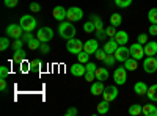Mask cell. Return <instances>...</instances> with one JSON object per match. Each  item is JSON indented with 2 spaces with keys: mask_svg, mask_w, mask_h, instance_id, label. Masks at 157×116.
I'll list each match as a JSON object with an SVG mask.
<instances>
[{
  "mask_svg": "<svg viewBox=\"0 0 157 116\" xmlns=\"http://www.w3.org/2000/svg\"><path fill=\"white\" fill-rule=\"evenodd\" d=\"M94 57H96L99 61H104V58L107 57V52H105L104 49H98V50H96V54H94Z\"/></svg>",
  "mask_w": 157,
  "mask_h": 116,
  "instance_id": "obj_36",
  "label": "cell"
},
{
  "mask_svg": "<svg viewBox=\"0 0 157 116\" xmlns=\"http://www.w3.org/2000/svg\"><path fill=\"white\" fill-rule=\"evenodd\" d=\"M143 114L145 116H157V105H152V104L143 105Z\"/></svg>",
  "mask_w": 157,
  "mask_h": 116,
  "instance_id": "obj_21",
  "label": "cell"
},
{
  "mask_svg": "<svg viewBox=\"0 0 157 116\" xmlns=\"http://www.w3.org/2000/svg\"><path fill=\"white\" fill-rule=\"evenodd\" d=\"M98 49H99L98 39H88V41L83 44V50H85V52H88L90 55H94Z\"/></svg>",
  "mask_w": 157,
  "mask_h": 116,
  "instance_id": "obj_13",
  "label": "cell"
},
{
  "mask_svg": "<svg viewBox=\"0 0 157 116\" xmlns=\"http://www.w3.org/2000/svg\"><path fill=\"white\" fill-rule=\"evenodd\" d=\"M134 91H135L138 96H145V94L148 93V86H146L145 82H137L135 86H134Z\"/></svg>",
  "mask_w": 157,
  "mask_h": 116,
  "instance_id": "obj_19",
  "label": "cell"
},
{
  "mask_svg": "<svg viewBox=\"0 0 157 116\" xmlns=\"http://www.w3.org/2000/svg\"><path fill=\"white\" fill-rule=\"evenodd\" d=\"M30 39H33V35H32V32H24V35H22V41L27 44Z\"/></svg>",
  "mask_w": 157,
  "mask_h": 116,
  "instance_id": "obj_39",
  "label": "cell"
},
{
  "mask_svg": "<svg viewBox=\"0 0 157 116\" xmlns=\"http://www.w3.org/2000/svg\"><path fill=\"white\" fill-rule=\"evenodd\" d=\"M85 80H86V82H93V80H96L94 72H85Z\"/></svg>",
  "mask_w": 157,
  "mask_h": 116,
  "instance_id": "obj_48",
  "label": "cell"
},
{
  "mask_svg": "<svg viewBox=\"0 0 157 116\" xmlns=\"http://www.w3.org/2000/svg\"><path fill=\"white\" fill-rule=\"evenodd\" d=\"M5 32H6V36L14 38V39H17V38H22V35H24V28L21 27V24H19V25H17V24H10Z\"/></svg>",
  "mask_w": 157,
  "mask_h": 116,
  "instance_id": "obj_4",
  "label": "cell"
},
{
  "mask_svg": "<svg viewBox=\"0 0 157 116\" xmlns=\"http://www.w3.org/2000/svg\"><path fill=\"white\" fill-rule=\"evenodd\" d=\"M115 61H116V58H115V54H107V57L104 58V64H105V68H110V66H113L115 64Z\"/></svg>",
  "mask_w": 157,
  "mask_h": 116,
  "instance_id": "obj_29",
  "label": "cell"
},
{
  "mask_svg": "<svg viewBox=\"0 0 157 116\" xmlns=\"http://www.w3.org/2000/svg\"><path fill=\"white\" fill-rule=\"evenodd\" d=\"M148 19L151 24H157V8H151L148 13Z\"/></svg>",
  "mask_w": 157,
  "mask_h": 116,
  "instance_id": "obj_32",
  "label": "cell"
},
{
  "mask_svg": "<svg viewBox=\"0 0 157 116\" xmlns=\"http://www.w3.org/2000/svg\"><path fill=\"white\" fill-rule=\"evenodd\" d=\"M25 57H27V54H25L24 49L14 50V61H16V63H22V61L25 60Z\"/></svg>",
  "mask_w": 157,
  "mask_h": 116,
  "instance_id": "obj_27",
  "label": "cell"
},
{
  "mask_svg": "<svg viewBox=\"0 0 157 116\" xmlns=\"http://www.w3.org/2000/svg\"><path fill=\"white\" fill-rule=\"evenodd\" d=\"M104 89H105V86H104V82L98 80V82H94L93 85H91V94H93V96H102Z\"/></svg>",
  "mask_w": 157,
  "mask_h": 116,
  "instance_id": "obj_16",
  "label": "cell"
},
{
  "mask_svg": "<svg viewBox=\"0 0 157 116\" xmlns=\"http://www.w3.org/2000/svg\"><path fill=\"white\" fill-rule=\"evenodd\" d=\"M96 36H98V39H105L107 38V33H105V30H99V32H96Z\"/></svg>",
  "mask_w": 157,
  "mask_h": 116,
  "instance_id": "obj_50",
  "label": "cell"
},
{
  "mask_svg": "<svg viewBox=\"0 0 157 116\" xmlns=\"http://www.w3.org/2000/svg\"><path fill=\"white\" fill-rule=\"evenodd\" d=\"M36 38H38L41 43H49L52 38H54V30H52L50 27H43V28L38 30Z\"/></svg>",
  "mask_w": 157,
  "mask_h": 116,
  "instance_id": "obj_6",
  "label": "cell"
},
{
  "mask_svg": "<svg viewBox=\"0 0 157 116\" xmlns=\"http://www.w3.org/2000/svg\"><path fill=\"white\" fill-rule=\"evenodd\" d=\"M19 24H21V27L24 28V32H33L38 22H36V19H35L33 16L25 14V16H22V17H21Z\"/></svg>",
  "mask_w": 157,
  "mask_h": 116,
  "instance_id": "obj_2",
  "label": "cell"
},
{
  "mask_svg": "<svg viewBox=\"0 0 157 116\" xmlns=\"http://www.w3.org/2000/svg\"><path fill=\"white\" fill-rule=\"evenodd\" d=\"M85 72H86V68L83 63H75L71 66V74L74 77H82V75H85Z\"/></svg>",
  "mask_w": 157,
  "mask_h": 116,
  "instance_id": "obj_14",
  "label": "cell"
},
{
  "mask_svg": "<svg viewBox=\"0 0 157 116\" xmlns=\"http://www.w3.org/2000/svg\"><path fill=\"white\" fill-rule=\"evenodd\" d=\"M8 74H10V69L6 66H0V79H6Z\"/></svg>",
  "mask_w": 157,
  "mask_h": 116,
  "instance_id": "obj_41",
  "label": "cell"
},
{
  "mask_svg": "<svg viewBox=\"0 0 157 116\" xmlns=\"http://www.w3.org/2000/svg\"><path fill=\"white\" fill-rule=\"evenodd\" d=\"M66 11L68 9H64L61 5H58V6H55L54 9H52V17L57 19L58 22H63L64 19H66Z\"/></svg>",
  "mask_w": 157,
  "mask_h": 116,
  "instance_id": "obj_12",
  "label": "cell"
},
{
  "mask_svg": "<svg viewBox=\"0 0 157 116\" xmlns=\"http://www.w3.org/2000/svg\"><path fill=\"white\" fill-rule=\"evenodd\" d=\"M85 68H86V72H96V69H98L96 64L94 63H90V61L85 64Z\"/></svg>",
  "mask_w": 157,
  "mask_h": 116,
  "instance_id": "obj_40",
  "label": "cell"
},
{
  "mask_svg": "<svg viewBox=\"0 0 157 116\" xmlns=\"http://www.w3.org/2000/svg\"><path fill=\"white\" fill-rule=\"evenodd\" d=\"M148 99L149 100H152V102H157V83L155 85H151L149 88H148Z\"/></svg>",
  "mask_w": 157,
  "mask_h": 116,
  "instance_id": "obj_26",
  "label": "cell"
},
{
  "mask_svg": "<svg viewBox=\"0 0 157 116\" xmlns=\"http://www.w3.org/2000/svg\"><path fill=\"white\" fill-rule=\"evenodd\" d=\"M115 58H116V61L124 63L127 58H130V49H127L126 46H120L115 50Z\"/></svg>",
  "mask_w": 157,
  "mask_h": 116,
  "instance_id": "obj_9",
  "label": "cell"
},
{
  "mask_svg": "<svg viewBox=\"0 0 157 116\" xmlns=\"http://www.w3.org/2000/svg\"><path fill=\"white\" fill-rule=\"evenodd\" d=\"M137 61H138V60H135V58H132V57H130V58H127V60L124 61V68H126L127 71H135V69L138 68Z\"/></svg>",
  "mask_w": 157,
  "mask_h": 116,
  "instance_id": "obj_23",
  "label": "cell"
},
{
  "mask_svg": "<svg viewBox=\"0 0 157 116\" xmlns=\"http://www.w3.org/2000/svg\"><path fill=\"white\" fill-rule=\"evenodd\" d=\"M77 60H78V63L86 64V63H88V60H90V54H88V52H85V50H82V52H78V54H77Z\"/></svg>",
  "mask_w": 157,
  "mask_h": 116,
  "instance_id": "obj_30",
  "label": "cell"
},
{
  "mask_svg": "<svg viewBox=\"0 0 157 116\" xmlns=\"http://www.w3.org/2000/svg\"><path fill=\"white\" fill-rule=\"evenodd\" d=\"M155 58H157V55H155Z\"/></svg>",
  "mask_w": 157,
  "mask_h": 116,
  "instance_id": "obj_52",
  "label": "cell"
},
{
  "mask_svg": "<svg viewBox=\"0 0 157 116\" xmlns=\"http://www.w3.org/2000/svg\"><path fill=\"white\" fill-rule=\"evenodd\" d=\"M30 11H32V13H39V11H41V5L36 3V2H33V3L30 5Z\"/></svg>",
  "mask_w": 157,
  "mask_h": 116,
  "instance_id": "obj_43",
  "label": "cell"
},
{
  "mask_svg": "<svg viewBox=\"0 0 157 116\" xmlns=\"http://www.w3.org/2000/svg\"><path fill=\"white\" fill-rule=\"evenodd\" d=\"M90 21L94 24V28H96V32L104 30V24H102V19H101L99 16H96V14H91V16H90Z\"/></svg>",
  "mask_w": 157,
  "mask_h": 116,
  "instance_id": "obj_22",
  "label": "cell"
},
{
  "mask_svg": "<svg viewBox=\"0 0 157 116\" xmlns=\"http://www.w3.org/2000/svg\"><path fill=\"white\" fill-rule=\"evenodd\" d=\"M120 47V44H118L116 41H115V38H110V41H107V43H104V50H105L107 54H115V50Z\"/></svg>",
  "mask_w": 157,
  "mask_h": 116,
  "instance_id": "obj_17",
  "label": "cell"
},
{
  "mask_svg": "<svg viewBox=\"0 0 157 116\" xmlns=\"http://www.w3.org/2000/svg\"><path fill=\"white\" fill-rule=\"evenodd\" d=\"M143 113V105H138V104H134L129 107V114L132 116H137V114H141Z\"/></svg>",
  "mask_w": 157,
  "mask_h": 116,
  "instance_id": "obj_28",
  "label": "cell"
},
{
  "mask_svg": "<svg viewBox=\"0 0 157 116\" xmlns=\"http://www.w3.org/2000/svg\"><path fill=\"white\" fill-rule=\"evenodd\" d=\"M109 110H110V102L109 100H102L98 104V113L99 114H105Z\"/></svg>",
  "mask_w": 157,
  "mask_h": 116,
  "instance_id": "obj_25",
  "label": "cell"
},
{
  "mask_svg": "<svg viewBox=\"0 0 157 116\" xmlns=\"http://www.w3.org/2000/svg\"><path fill=\"white\" fill-rule=\"evenodd\" d=\"M145 55H148V57L157 55V41H148L145 44Z\"/></svg>",
  "mask_w": 157,
  "mask_h": 116,
  "instance_id": "obj_15",
  "label": "cell"
},
{
  "mask_svg": "<svg viewBox=\"0 0 157 116\" xmlns=\"http://www.w3.org/2000/svg\"><path fill=\"white\" fill-rule=\"evenodd\" d=\"M113 80L116 85H124L127 82V69L126 68H116L113 72Z\"/></svg>",
  "mask_w": 157,
  "mask_h": 116,
  "instance_id": "obj_7",
  "label": "cell"
},
{
  "mask_svg": "<svg viewBox=\"0 0 157 116\" xmlns=\"http://www.w3.org/2000/svg\"><path fill=\"white\" fill-rule=\"evenodd\" d=\"M75 27L72 25V22H69V21H66V22H60V25H58V33H60V36L61 38H64V39H71V38H74L75 36Z\"/></svg>",
  "mask_w": 157,
  "mask_h": 116,
  "instance_id": "obj_1",
  "label": "cell"
},
{
  "mask_svg": "<svg viewBox=\"0 0 157 116\" xmlns=\"http://www.w3.org/2000/svg\"><path fill=\"white\" fill-rule=\"evenodd\" d=\"M41 64H43L41 60H38V58H36V60H32V61H30V68L36 69V68H41Z\"/></svg>",
  "mask_w": 157,
  "mask_h": 116,
  "instance_id": "obj_45",
  "label": "cell"
},
{
  "mask_svg": "<svg viewBox=\"0 0 157 116\" xmlns=\"http://www.w3.org/2000/svg\"><path fill=\"white\" fill-rule=\"evenodd\" d=\"M39 50H41L43 54H49L50 52V46L47 43H41V47H39Z\"/></svg>",
  "mask_w": 157,
  "mask_h": 116,
  "instance_id": "obj_44",
  "label": "cell"
},
{
  "mask_svg": "<svg viewBox=\"0 0 157 116\" xmlns=\"http://www.w3.org/2000/svg\"><path fill=\"white\" fill-rule=\"evenodd\" d=\"M129 49H130V57H132V58H135V60H141L143 57H145V46L140 44L138 41H137L135 44H132Z\"/></svg>",
  "mask_w": 157,
  "mask_h": 116,
  "instance_id": "obj_8",
  "label": "cell"
},
{
  "mask_svg": "<svg viewBox=\"0 0 157 116\" xmlns=\"http://www.w3.org/2000/svg\"><path fill=\"white\" fill-rule=\"evenodd\" d=\"M17 3H19V0H5V6L8 8H14Z\"/></svg>",
  "mask_w": 157,
  "mask_h": 116,
  "instance_id": "obj_46",
  "label": "cell"
},
{
  "mask_svg": "<svg viewBox=\"0 0 157 116\" xmlns=\"http://www.w3.org/2000/svg\"><path fill=\"white\" fill-rule=\"evenodd\" d=\"M115 41L120 44V46H126V43L129 41V35L124 30H118L115 35Z\"/></svg>",
  "mask_w": 157,
  "mask_h": 116,
  "instance_id": "obj_18",
  "label": "cell"
},
{
  "mask_svg": "<svg viewBox=\"0 0 157 116\" xmlns=\"http://www.w3.org/2000/svg\"><path fill=\"white\" fill-rule=\"evenodd\" d=\"M10 47V39L6 36H3L2 39H0V50H2V52H5V50Z\"/></svg>",
  "mask_w": 157,
  "mask_h": 116,
  "instance_id": "obj_35",
  "label": "cell"
},
{
  "mask_svg": "<svg viewBox=\"0 0 157 116\" xmlns=\"http://www.w3.org/2000/svg\"><path fill=\"white\" fill-rule=\"evenodd\" d=\"M83 17V11L78 8V6H71L68 11H66V19L69 22H77Z\"/></svg>",
  "mask_w": 157,
  "mask_h": 116,
  "instance_id": "obj_5",
  "label": "cell"
},
{
  "mask_svg": "<svg viewBox=\"0 0 157 116\" xmlns=\"http://www.w3.org/2000/svg\"><path fill=\"white\" fill-rule=\"evenodd\" d=\"M94 75H96V80L104 82V80L109 79V71H107V68H98L96 72H94Z\"/></svg>",
  "mask_w": 157,
  "mask_h": 116,
  "instance_id": "obj_20",
  "label": "cell"
},
{
  "mask_svg": "<svg viewBox=\"0 0 157 116\" xmlns=\"http://www.w3.org/2000/svg\"><path fill=\"white\" fill-rule=\"evenodd\" d=\"M121 22H123V16L120 13H113L110 16V25H113V27H120Z\"/></svg>",
  "mask_w": 157,
  "mask_h": 116,
  "instance_id": "obj_24",
  "label": "cell"
},
{
  "mask_svg": "<svg viewBox=\"0 0 157 116\" xmlns=\"http://www.w3.org/2000/svg\"><path fill=\"white\" fill-rule=\"evenodd\" d=\"M143 68L146 74H154L157 71V58L155 57H148L143 61Z\"/></svg>",
  "mask_w": 157,
  "mask_h": 116,
  "instance_id": "obj_10",
  "label": "cell"
},
{
  "mask_svg": "<svg viewBox=\"0 0 157 116\" xmlns=\"http://www.w3.org/2000/svg\"><path fill=\"white\" fill-rule=\"evenodd\" d=\"M116 27H113V25H110V27H107L105 28V33H107V36L109 38H115V35H116Z\"/></svg>",
  "mask_w": 157,
  "mask_h": 116,
  "instance_id": "obj_38",
  "label": "cell"
},
{
  "mask_svg": "<svg viewBox=\"0 0 157 116\" xmlns=\"http://www.w3.org/2000/svg\"><path fill=\"white\" fill-rule=\"evenodd\" d=\"M115 5L120 8H127L132 5V0H115Z\"/></svg>",
  "mask_w": 157,
  "mask_h": 116,
  "instance_id": "obj_34",
  "label": "cell"
},
{
  "mask_svg": "<svg viewBox=\"0 0 157 116\" xmlns=\"http://www.w3.org/2000/svg\"><path fill=\"white\" fill-rule=\"evenodd\" d=\"M102 97H104V100L113 102V100L118 97V88H116L115 85H112V86H105V89H104V93H102Z\"/></svg>",
  "mask_w": 157,
  "mask_h": 116,
  "instance_id": "obj_11",
  "label": "cell"
},
{
  "mask_svg": "<svg viewBox=\"0 0 157 116\" xmlns=\"http://www.w3.org/2000/svg\"><path fill=\"white\" fill-rule=\"evenodd\" d=\"M77 113H78V111H77V108H74V107L69 108V110H66V116H75Z\"/></svg>",
  "mask_w": 157,
  "mask_h": 116,
  "instance_id": "obj_51",
  "label": "cell"
},
{
  "mask_svg": "<svg viewBox=\"0 0 157 116\" xmlns=\"http://www.w3.org/2000/svg\"><path fill=\"white\" fill-rule=\"evenodd\" d=\"M83 32H85V33H93V32H96V28H94V24L91 22V21L85 22V24H83Z\"/></svg>",
  "mask_w": 157,
  "mask_h": 116,
  "instance_id": "obj_33",
  "label": "cell"
},
{
  "mask_svg": "<svg viewBox=\"0 0 157 116\" xmlns=\"http://www.w3.org/2000/svg\"><path fill=\"white\" fill-rule=\"evenodd\" d=\"M138 43L145 46V44L148 43V35H146V33H140V35H138Z\"/></svg>",
  "mask_w": 157,
  "mask_h": 116,
  "instance_id": "obj_42",
  "label": "cell"
},
{
  "mask_svg": "<svg viewBox=\"0 0 157 116\" xmlns=\"http://www.w3.org/2000/svg\"><path fill=\"white\" fill-rule=\"evenodd\" d=\"M24 44H25V43L22 41V38H17V39H14V43H13L11 46H13V49H14V50H17V49H22Z\"/></svg>",
  "mask_w": 157,
  "mask_h": 116,
  "instance_id": "obj_37",
  "label": "cell"
},
{
  "mask_svg": "<svg viewBox=\"0 0 157 116\" xmlns=\"http://www.w3.org/2000/svg\"><path fill=\"white\" fill-rule=\"evenodd\" d=\"M27 46H29L30 50H36V49L41 47V41H39L38 38H33V39H30V41L27 43Z\"/></svg>",
  "mask_w": 157,
  "mask_h": 116,
  "instance_id": "obj_31",
  "label": "cell"
},
{
  "mask_svg": "<svg viewBox=\"0 0 157 116\" xmlns=\"http://www.w3.org/2000/svg\"><path fill=\"white\" fill-rule=\"evenodd\" d=\"M66 49H68L69 54L77 55L78 52L83 50V43L80 39H77V38H71V39H68V43H66Z\"/></svg>",
  "mask_w": 157,
  "mask_h": 116,
  "instance_id": "obj_3",
  "label": "cell"
},
{
  "mask_svg": "<svg viewBox=\"0 0 157 116\" xmlns=\"http://www.w3.org/2000/svg\"><path fill=\"white\" fill-rule=\"evenodd\" d=\"M6 88H8V83H6V80H5V79H0V91H2V93H5V91H6Z\"/></svg>",
  "mask_w": 157,
  "mask_h": 116,
  "instance_id": "obj_49",
  "label": "cell"
},
{
  "mask_svg": "<svg viewBox=\"0 0 157 116\" xmlns=\"http://www.w3.org/2000/svg\"><path fill=\"white\" fill-rule=\"evenodd\" d=\"M148 33H149L151 36H157V24H151V27H149Z\"/></svg>",
  "mask_w": 157,
  "mask_h": 116,
  "instance_id": "obj_47",
  "label": "cell"
}]
</instances>
